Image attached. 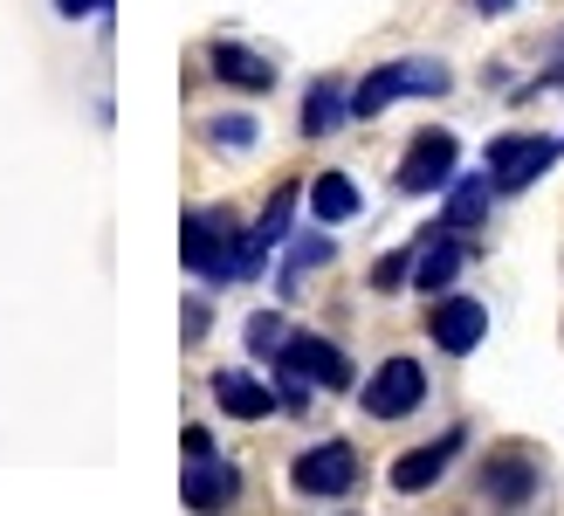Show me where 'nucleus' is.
<instances>
[{
  "instance_id": "f257e3e1",
  "label": "nucleus",
  "mask_w": 564,
  "mask_h": 516,
  "mask_svg": "<svg viewBox=\"0 0 564 516\" xmlns=\"http://www.w3.org/2000/svg\"><path fill=\"white\" fill-rule=\"evenodd\" d=\"M180 255L200 282H248L269 262L256 227H235V214H220V207H200V214L180 221Z\"/></svg>"
},
{
  "instance_id": "f03ea898",
  "label": "nucleus",
  "mask_w": 564,
  "mask_h": 516,
  "mask_svg": "<svg viewBox=\"0 0 564 516\" xmlns=\"http://www.w3.org/2000/svg\"><path fill=\"white\" fill-rule=\"evenodd\" d=\"M441 90H447V69L441 63H379L351 90V118H379L392 97H441Z\"/></svg>"
},
{
  "instance_id": "7ed1b4c3",
  "label": "nucleus",
  "mask_w": 564,
  "mask_h": 516,
  "mask_svg": "<svg viewBox=\"0 0 564 516\" xmlns=\"http://www.w3.org/2000/svg\"><path fill=\"white\" fill-rule=\"evenodd\" d=\"M296 496H351L358 490V448L351 441H317L310 454L290 462Z\"/></svg>"
},
{
  "instance_id": "20e7f679",
  "label": "nucleus",
  "mask_w": 564,
  "mask_h": 516,
  "mask_svg": "<svg viewBox=\"0 0 564 516\" xmlns=\"http://www.w3.org/2000/svg\"><path fill=\"white\" fill-rule=\"evenodd\" d=\"M275 365L303 372V379H310V386H324V393H345V386H351V358L337 352L330 337H317V331H282Z\"/></svg>"
},
{
  "instance_id": "39448f33",
  "label": "nucleus",
  "mask_w": 564,
  "mask_h": 516,
  "mask_svg": "<svg viewBox=\"0 0 564 516\" xmlns=\"http://www.w3.org/2000/svg\"><path fill=\"white\" fill-rule=\"evenodd\" d=\"M365 413L372 420H400V413H413L420 399H427V372H420L413 358H386L372 379H365Z\"/></svg>"
},
{
  "instance_id": "423d86ee",
  "label": "nucleus",
  "mask_w": 564,
  "mask_h": 516,
  "mask_svg": "<svg viewBox=\"0 0 564 516\" xmlns=\"http://www.w3.org/2000/svg\"><path fill=\"white\" fill-rule=\"evenodd\" d=\"M455 165H462V146H455V131H420L413 146H406V159H400V193H434V186H447L455 180Z\"/></svg>"
},
{
  "instance_id": "0eeeda50",
  "label": "nucleus",
  "mask_w": 564,
  "mask_h": 516,
  "mask_svg": "<svg viewBox=\"0 0 564 516\" xmlns=\"http://www.w3.org/2000/svg\"><path fill=\"white\" fill-rule=\"evenodd\" d=\"M468 448V427H447V434H434L427 448H413V454H400L392 462V490L400 496H420V490H434V482L447 475V462Z\"/></svg>"
},
{
  "instance_id": "6e6552de",
  "label": "nucleus",
  "mask_w": 564,
  "mask_h": 516,
  "mask_svg": "<svg viewBox=\"0 0 564 516\" xmlns=\"http://www.w3.org/2000/svg\"><path fill=\"white\" fill-rule=\"evenodd\" d=\"M462 262H468V248H462V227H447V221L420 227V255H413V290H447V282L462 276Z\"/></svg>"
},
{
  "instance_id": "1a4fd4ad",
  "label": "nucleus",
  "mask_w": 564,
  "mask_h": 516,
  "mask_svg": "<svg viewBox=\"0 0 564 516\" xmlns=\"http://www.w3.org/2000/svg\"><path fill=\"white\" fill-rule=\"evenodd\" d=\"M551 159H557L551 138H496L489 146V180H496V193H523Z\"/></svg>"
},
{
  "instance_id": "9d476101",
  "label": "nucleus",
  "mask_w": 564,
  "mask_h": 516,
  "mask_svg": "<svg viewBox=\"0 0 564 516\" xmlns=\"http://www.w3.org/2000/svg\"><path fill=\"white\" fill-rule=\"evenodd\" d=\"M427 337L441 344V352H475V344L489 337V310L475 303V297H441L434 310H427Z\"/></svg>"
},
{
  "instance_id": "9b49d317",
  "label": "nucleus",
  "mask_w": 564,
  "mask_h": 516,
  "mask_svg": "<svg viewBox=\"0 0 564 516\" xmlns=\"http://www.w3.org/2000/svg\"><path fill=\"white\" fill-rule=\"evenodd\" d=\"M180 496H186V509H220V503L241 496V469L220 462V454H207V462H186Z\"/></svg>"
},
{
  "instance_id": "f8f14e48",
  "label": "nucleus",
  "mask_w": 564,
  "mask_h": 516,
  "mask_svg": "<svg viewBox=\"0 0 564 516\" xmlns=\"http://www.w3.org/2000/svg\"><path fill=\"white\" fill-rule=\"evenodd\" d=\"M482 496L489 503H530V496H538V462H530V454H517V448H502L496 454V462L482 469Z\"/></svg>"
},
{
  "instance_id": "ddd939ff",
  "label": "nucleus",
  "mask_w": 564,
  "mask_h": 516,
  "mask_svg": "<svg viewBox=\"0 0 564 516\" xmlns=\"http://www.w3.org/2000/svg\"><path fill=\"white\" fill-rule=\"evenodd\" d=\"M214 399H220V413H228V420H269L282 407V399L262 379H248V372H214Z\"/></svg>"
},
{
  "instance_id": "4468645a",
  "label": "nucleus",
  "mask_w": 564,
  "mask_h": 516,
  "mask_svg": "<svg viewBox=\"0 0 564 516\" xmlns=\"http://www.w3.org/2000/svg\"><path fill=\"white\" fill-rule=\"evenodd\" d=\"M337 125H351V90L337 76H324V83H310V97H303V131L330 138Z\"/></svg>"
},
{
  "instance_id": "2eb2a0df",
  "label": "nucleus",
  "mask_w": 564,
  "mask_h": 516,
  "mask_svg": "<svg viewBox=\"0 0 564 516\" xmlns=\"http://www.w3.org/2000/svg\"><path fill=\"white\" fill-rule=\"evenodd\" d=\"M358 207H365V193L351 186V172H317V180H310V214H317L324 227L358 221Z\"/></svg>"
},
{
  "instance_id": "dca6fc26",
  "label": "nucleus",
  "mask_w": 564,
  "mask_h": 516,
  "mask_svg": "<svg viewBox=\"0 0 564 516\" xmlns=\"http://www.w3.org/2000/svg\"><path fill=\"white\" fill-rule=\"evenodd\" d=\"M214 76L235 83V90H269V83H275V69L262 63L256 49H241V42H220L214 49Z\"/></svg>"
},
{
  "instance_id": "f3484780",
  "label": "nucleus",
  "mask_w": 564,
  "mask_h": 516,
  "mask_svg": "<svg viewBox=\"0 0 564 516\" xmlns=\"http://www.w3.org/2000/svg\"><path fill=\"white\" fill-rule=\"evenodd\" d=\"M489 193H496V180H489V172H468V180H455V193H447V227H462V235H468V227H482V214H489Z\"/></svg>"
},
{
  "instance_id": "a211bd4d",
  "label": "nucleus",
  "mask_w": 564,
  "mask_h": 516,
  "mask_svg": "<svg viewBox=\"0 0 564 516\" xmlns=\"http://www.w3.org/2000/svg\"><path fill=\"white\" fill-rule=\"evenodd\" d=\"M330 262V235H310V241H296L290 255H282V290H296V282L310 276V269H324Z\"/></svg>"
},
{
  "instance_id": "6ab92c4d",
  "label": "nucleus",
  "mask_w": 564,
  "mask_h": 516,
  "mask_svg": "<svg viewBox=\"0 0 564 516\" xmlns=\"http://www.w3.org/2000/svg\"><path fill=\"white\" fill-rule=\"evenodd\" d=\"M290 214H296V186H282V193L269 200V214L256 221V241H262V248H275L282 235H290Z\"/></svg>"
},
{
  "instance_id": "aec40b11",
  "label": "nucleus",
  "mask_w": 564,
  "mask_h": 516,
  "mask_svg": "<svg viewBox=\"0 0 564 516\" xmlns=\"http://www.w3.org/2000/svg\"><path fill=\"white\" fill-rule=\"evenodd\" d=\"M248 352H256V358H275L282 352V318H275V310L248 318Z\"/></svg>"
},
{
  "instance_id": "412c9836",
  "label": "nucleus",
  "mask_w": 564,
  "mask_h": 516,
  "mask_svg": "<svg viewBox=\"0 0 564 516\" xmlns=\"http://www.w3.org/2000/svg\"><path fill=\"white\" fill-rule=\"evenodd\" d=\"M310 393H317V386H310L303 372H290V365H275V399H282V407H290V413H310Z\"/></svg>"
},
{
  "instance_id": "4be33fe9",
  "label": "nucleus",
  "mask_w": 564,
  "mask_h": 516,
  "mask_svg": "<svg viewBox=\"0 0 564 516\" xmlns=\"http://www.w3.org/2000/svg\"><path fill=\"white\" fill-rule=\"evenodd\" d=\"M214 146L220 152H248L256 146V118H214Z\"/></svg>"
},
{
  "instance_id": "5701e85b",
  "label": "nucleus",
  "mask_w": 564,
  "mask_h": 516,
  "mask_svg": "<svg viewBox=\"0 0 564 516\" xmlns=\"http://www.w3.org/2000/svg\"><path fill=\"white\" fill-rule=\"evenodd\" d=\"M406 276H413V255H406V248H392V255H379V269H372V290H400Z\"/></svg>"
},
{
  "instance_id": "b1692460",
  "label": "nucleus",
  "mask_w": 564,
  "mask_h": 516,
  "mask_svg": "<svg viewBox=\"0 0 564 516\" xmlns=\"http://www.w3.org/2000/svg\"><path fill=\"white\" fill-rule=\"evenodd\" d=\"M207 454H214V434L207 427H186V462H207Z\"/></svg>"
},
{
  "instance_id": "393cba45",
  "label": "nucleus",
  "mask_w": 564,
  "mask_h": 516,
  "mask_svg": "<svg viewBox=\"0 0 564 516\" xmlns=\"http://www.w3.org/2000/svg\"><path fill=\"white\" fill-rule=\"evenodd\" d=\"M55 8L76 21V14H110V0H55Z\"/></svg>"
},
{
  "instance_id": "a878e982",
  "label": "nucleus",
  "mask_w": 564,
  "mask_h": 516,
  "mask_svg": "<svg viewBox=\"0 0 564 516\" xmlns=\"http://www.w3.org/2000/svg\"><path fill=\"white\" fill-rule=\"evenodd\" d=\"M475 8H482V14H510L517 0H475Z\"/></svg>"
}]
</instances>
